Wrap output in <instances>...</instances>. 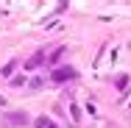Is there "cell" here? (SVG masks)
Instances as JSON below:
<instances>
[{"mask_svg": "<svg viewBox=\"0 0 131 128\" xmlns=\"http://www.w3.org/2000/svg\"><path fill=\"white\" fill-rule=\"evenodd\" d=\"M70 78H75V70L73 67H59L53 73V81H70Z\"/></svg>", "mask_w": 131, "mask_h": 128, "instance_id": "1", "label": "cell"}, {"mask_svg": "<svg viewBox=\"0 0 131 128\" xmlns=\"http://www.w3.org/2000/svg\"><path fill=\"white\" fill-rule=\"evenodd\" d=\"M42 56H45V53H36V56H34V59H31V61H28L25 67H28V70H34V67H36V64H39V61H42Z\"/></svg>", "mask_w": 131, "mask_h": 128, "instance_id": "2", "label": "cell"}, {"mask_svg": "<svg viewBox=\"0 0 131 128\" xmlns=\"http://www.w3.org/2000/svg\"><path fill=\"white\" fill-rule=\"evenodd\" d=\"M11 123H25V114H11Z\"/></svg>", "mask_w": 131, "mask_h": 128, "instance_id": "3", "label": "cell"}]
</instances>
